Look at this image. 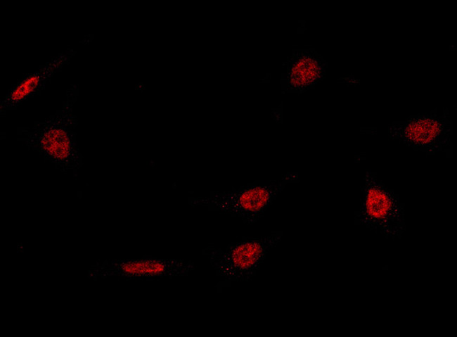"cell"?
<instances>
[{
	"instance_id": "cell-8",
	"label": "cell",
	"mask_w": 457,
	"mask_h": 337,
	"mask_svg": "<svg viewBox=\"0 0 457 337\" xmlns=\"http://www.w3.org/2000/svg\"><path fill=\"white\" fill-rule=\"evenodd\" d=\"M318 61L311 56L299 57L290 70V84L295 89H303L314 83L321 75Z\"/></svg>"
},
{
	"instance_id": "cell-7",
	"label": "cell",
	"mask_w": 457,
	"mask_h": 337,
	"mask_svg": "<svg viewBox=\"0 0 457 337\" xmlns=\"http://www.w3.org/2000/svg\"><path fill=\"white\" fill-rule=\"evenodd\" d=\"M75 53V50L68 49L39 66L36 71L18 80L1 99V115L16 109L24 102L38 95L54 74L68 63Z\"/></svg>"
},
{
	"instance_id": "cell-4",
	"label": "cell",
	"mask_w": 457,
	"mask_h": 337,
	"mask_svg": "<svg viewBox=\"0 0 457 337\" xmlns=\"http://www.w3.org/2000/svg\"><path fill=\"white\" fill-rule=\"evenodd\" d=\"M354 223L392 240L400 239L405 231L404 203L373 172L365 174Z\"/></svg>"
},
{
	"instance_id": "cell-6",
	"label": "cell",
	"mask_w": 457,
	"mask_h": 337,
	"mask_svg": "<svg viewBox=\"0 0 457 337\" xmlns=\"http://www.w3.org/2000/svg\"><path fill=\"white\" fill-rule=\"evenodd\" d=\"M449 132L447 120L435 115L412 118L390 129L392 136L413 148L430 153L437 151L445 144Z\"/></svg>"
},
{
	"instance_id": "cell-2",
	"label": "cell",
	"mask_w": 457,
	"mask_h": 337,
	"mask_svg": "<svg viewBox=\"0 0 457 337\" xmlns=\"http://www.w3.org/2000/svg\"><path fill=\"white\" fill-rule=\"evenodd\" d=\"M282 237V231H275L266 236L244 237L225 247L209 243L202 250V254L219 279L215 285L217 291L221 292L234 284L252 280Z\"/></svg>"
},
{
	"instance_id": "cell-5",
	"label": "cell",
	"mask_w": 457,
	"mask_h": 337,
	"mask_svg": "<svg viewBox=\"0 0 457 337\" xmlns=\"http://www.w3.org/2000/svg\"><path fill=\"white\" fill-rule=\"evenodd\" d=\"M196 267L193 260L187 259L108 260L94 265L89 271V276L119 277L127 280L173 279L189 275Z\"/></svg>"
},
{
	"instance_id": "cell-3",
	"label": "cell",
	"mask_w": 457,
	"mask_h": 337,
	"mask_svg": "<svg viewBox=\"0 0 457 337\" xmlns=\"http://www.w3.org/2000/svg\"><path fill=\"white\" fill-rule=\"evenodd\" d=\"M298 182V174L287 172L278 179L258 180L227 191L189 197L192 207H202L240 219L245 224L256 223L266 214L277 196L289 184Z\"/></svg>"
},
{
	"instance_id": "cell-1",
	"label": "cell",
	"mask_w": 457,
	"mask_h": 337,
	"mask_svg": "<svg viewBox=\"0 0 457 337\" xmlns=\"http://www.w3.org/2000/svg\"><path fill=\"white\" fill-rule=\"evenodd\" d=\"M66 94L61 108L48 119L35 122L30 128L21 127L17 129L18 140L64 172L76 171L82 163L75 130L77 120L73 113L77 87H71Z\"/></svg>"
}]
</instances>
